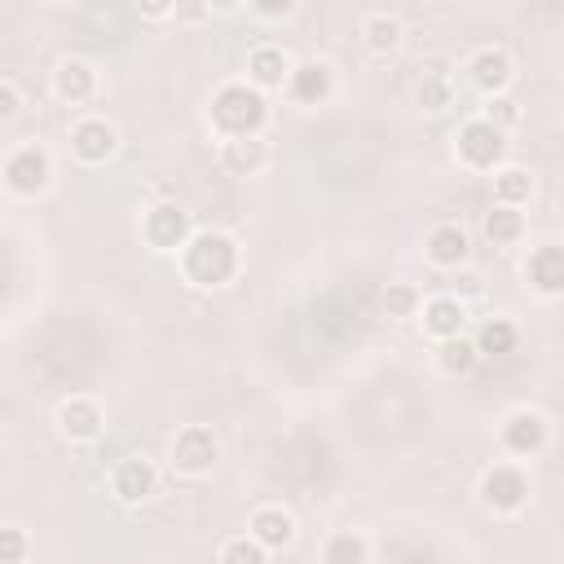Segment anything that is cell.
<instances>
[{"instance_id":"5","label":"cell","mask_w":564,"mask_h":564,"mask_svg":"<svg viewBox=\"0 0 564 564\" xmlns=\"http://www.w3.org/2000/svg\"><path fill=\"white\" fill-rule=\"evenodd\" d=\"M220 463V436L207 427V423H185L176 427L172 445H167V467L185 480H198V476H212V467Z\"/></svg>"},{"instance_id":"32","label":"cell","mask_w":564,"mask_h":564,"mask_svg":"<svg viewBox=\"0 0 564 564\" xmlns=\"http://www.w3.org/2000/svg\"><path fill=\"white\" fill-rule=\"evenodd\" d=\"M22 106H26L22 88H18L13 79H0V123H13V119L22 115Z\"/></svg>"},{"instance_id":"12","label":"cell","mask_w":564,"mask_h":564,"mask_svg":"<svg viewBox=\"0 0 564 564\" xmlns=\"http://www.w3.org/2000/svg\"><path fill=\"white\" fill-rule=\"evenodd\" d=\"M282 93H286L291 106H300V110H317V106H326V101L335 97V66H330L326 57H304V62L291 66Z\"/></svg>"},{"instance_id":"8","label":"cell","mask_w":564,"mask_h":564,"mask_svg":"<svg viewBox=\"0 0 564 564\" xmlns=\"http://www.w3.org/2000/svg\"><path fill=\"white\" fill-rule=\"evenodd\" d=\"M137 234H141V242H145L150 251H159V256H176V251L189 242L194 220H189V212H185L181 203H150V207L141 212Z\"/></svg>"},{"instance_id":"24","label":"cell","mask_w":564,"mask_h":564,"mask_svg":"<svg viewBox=\"0 0 564 564\" xmlns=\"http://www.w3.org/2000/svg\"><path fill=\"white\" fill-rule=\"evenodd\" d=\"M322 564H370V538L361 529H330L322 538Z\"/></svg>"},{"instance_id":"34","label":"cell","mask_w":564,"mask_h":564,"mask_svg":"<svg viewBox=\"0 0 564 564\" xmlns=\"http://www.w3.org/2000/svg\"><path fill=\"white\" fill-rule=\"evenodd\" d=\"M137 13H141L145 22H163V18H176V0H141Z\"/></svg>"},{"instance_id":"30","label":"cell","mask_w":564,"mask_h":564,"mask_svg":"<svg viewBox=\"0 0 564 564\" xmlns=\"http://www.w3.org/2000/svg\"><path fill=\"white\" fill-rule=\"evenodd\" d=\"M216 564H269V551L260 542H251L247 533H234V538L220 542Z\"/></svg>"},{"instance_id":"27","label":"cell","mask_w":564,"mask_h":564,"mask_svg":"<svg viewBox=\"0 0 564 564\" xmlns=\"http://www.w3.org/2000/svg\"><path fill=\"white\" fill-rule=\"evenodd\" d=\"M414 101L427 110V115H441L454 106V79L445 70H423L419 84H414Z\"/></svg>"},{"instance_id":"23","label":"cell","mask_w":564,"mask_h":564,"mask_svg":"<svg viewBox=\"0 0 564 564\" xmlns=\"http://www.w3.org/2000/svg\"><path fill=\"white\" fill-rule=\"evenodd\" d=\"M471 344H476L480 361H485V357H507V352H516V344H520V326H516L511 317L494 313V317H485V322L476 326Z\"/></svg>"},{"instance_id":"10","label":"cell","mask_w":564,"mask_h":564,"mask_svg":"<svg viewBox=\"0 0 564 564\" xmlns=\"http://www.w3.org/2000/svg\"><path fill=\"white\" fill-rule=\"evenodd\" d=\"M520 282L538 300H560L564 295V247L555 238L529 247L524 260H520Z\"/></svg>"},{"instance_id":"18","label":"cell","mask_w":564,"mask_h":564,"mask_svg":"<svg viewBox=\"0 0 564 564\" xmlns=\"http://www.w3.org/2000/svg\"><path fill=\"white\" fill-rule=\"evenodd\" d=\"M48 93L62 101V106H88L97 97V66L84 62V57H62L53 70H48Z\"/></svg>"},{"instance_id":"16","label":"cell","mask_w":564,"mask_h":564,"mask_svg":"<svg viewBox=\"0 0 564 564\" xmlns=\"http://www.w3.org/2000/svg\"><path fill=\"white\" fill-rule=\"evenodd\" d=\"M291 66H295V57L282 48V44H273V40H264V44H251L247 48V84L256 88V93H282L286 88V75H291Z\"/></svg>"},{"instance_id":"1","label":"cell","mask_w":564,"mask_h":564,"mask_svg":"<svg viewBox=\"0 0 564 564\" xmlns=\"http://www.w3.org/2000/svg\"><path fill=\"white\" fill-rule=\"evenodd\" d=\"M176 273L194 291H220L242 273V242L225 229H194L176 251Z\"/></svg>"},{"instance_id":"9","label":"cell","mask_w":564,"mask_h":564,"mask_svg":"<svg viewBox=\"0 0 564 564\" xmlns=\"http://www.w3.org/2000/svg\"><path fill=\"white\" fill-rule=\"evenodd\" d=\"M66 145L75 154V163L84 167H101L119 154V128L106 119V115H79L66 132Z\"/></svg>"},{"instance_id":"2","label":"cell","mask_w":564,"mask_h":564,"mask_svg":"<svg viewBox=\"0 0 564 564\" xmlns=\"http://www.w3.org/2000/svg\"><path fill=\"white\" fill-rule=\"evenodd\" d=\"M207 123L220 141H242V137H264L269 123V101L256 93L247 79H225L207 97Z\"/></svg>"},{"instance_id":"22","label":"cell","mask_w":564,"mask_h":564,"mask_svg":"<svg viewBox=\"0 0 564 564\" xmlns=\"http://www.w3.org/2000/svg\"><path fill=\"white\" fill-rule=\"evenodd\" d=\"M269 141L264 137H242V141H220V167L229 176H256L269 167Z\"/></svg>"},{"instance_id":"28","label":"cell","mask_w":564,"mask_h":564,"mask_svg":"<svg viewBox=\"0 0 564 564\" xmlns=\"http://www.w3.org/2000/svg\"><path fill=\"white\" fill-rule=\"evenodd\" d=\"M419 308H423V291L414 282H388L383 286V313L392 322H414Z\"/></svg>"},{"instance_id":"20","label":"cell","mask_w":564,"mask_h":564,"mask_svg":"<svg viewBox=\"0 0 564 564\" xmlns=\"http://www.w3.org/2000/svg\"><path fill=\"white\" fill-rule=\"evenodd\" d=\"M489 181H494V203H498V207L524 212V207L533 203V194H538V176H533V167H524V163H502L498 172H489Z\"/></svg>"},{"instance_id":"7","label":"cell","mask_w":564,"mask_h":564,"mask_svg":"<svg viewBox=\"0 0 564 564\" xmlns=\"http://www.w3.org/2000/svg\"><path fill=\"white\" fill-rule=\"evenodd\" d=\"M551 445V419L533 405H516L502 423H498V449L511 458V463H524V458H538L546 454Z\"/></svg>"},{"instance_id":"17","label":"cell","mask_w":564,"mask_h":564,"mask_svg":"<svg viewBox=\"0 0 564 564\" xmlns=\"http://www.w3.org/2000/svg\"><path fill=\"white\" fill-rule=\"evenodd\" d=\"M423 260L432 269H463L471 260V234L458 225V220H436L427 234H423Z\"/></svg>"},{"instance_id":"21","label":"cell","mask_w":564,"mask_h":564,"mask_svg":"<svg viewBox=\"0 0 564 564\" xmlns=\"http://www.w3.org/2000/svg\"><path fill=\"white\" fill-rule=\"evenodd\" d=\"M361 44H366V53H375V57H392V53L405 44V22H401L397 13H388V9H370V13L361 18Z\"/></svg>"},{"instance_id":"29","label":"cell","mask_w":564,"mask_h":564,"mask_svg":"<svg viewBox=\"0 0 564 564\" xmlns=\"http://www.w3.org/2000/svg\"><path fill=\"white\" fill-rule=\"evenodd\" d=\"M476 119H485L489 128H498L502 137H511V132L524 123V110H520V101H516L511 93H502V97H485V106H480Z\"/></svg>"},{"instance_id":"6","label":"cell","mask_w":564,"mask_h":564,"mask_svg":"<svg viewBox=\"0 0 564 564\" xmlns=\"http://www.w3.org/2000/svg\"><path fill=\"white\" fill-rule=\"evenodd\" d=\"M454 163L467 167V172L489 176V172H498V167L507 163V137H502L498 128H489L485 119L471 115V119L454 132Z\"/></svg>"},{"instance_id":"11","label":"cell","mask_w":564,"mask_h":564,"mask_svg":"<svg viewBox=\"0 0 564 564\" xmlns=\"http://www.w3.org/2000/svg\"><path fill=\"white\" fill-rule=\"evenodd\" d=\"M53 427H57L62 441H70V445H88V441L101 436V427H106V410H101L97 397H88V392H70V397L57 401V410H53Z\"/></svg>"},{"instance_id":"13","label":"cell","mask_w":564,"mask_h":564,"mask_svg":"<svg viewBox=\"0 0 564 564\" xmlns=\"http://www.w3.org/2000/svg\"><path fill=\"white\" fill-rule=\"evenodd\" d=\"M463 70H467V84L480 97H502V93H511V79H516V62H511V53L502 44L471 48V57L463 62Z\"/></svg>"},{"instance_id":"25","label":"cell","mask_w":564,"mask_h":564,"mask_svg":"<svg viewBox=\"0 0 564 564\" xmlns=\"http://www.w3.org/2000/svg\"><path fill=\"white\" fill-rule=\"evenodd\" d=\"M432 361H436V370H441L445 379H467V375H471V370L480 366V352H476L471 335H454V339L436 344Z\"/></svg>"},{"instance_id":"4","label":"cell","mask_w":564,"mask_h":564,"mask_svg":"<svg viewBox=\"0 0 564 564\" xmlns=\"http://www.w3.org/2000/svg\"><path fill=\"white\" fill-rule=\"evenodd\" d=\"M0 181L13 198H40L53 185V154L40 141H22L0 159Z\"/></svg>"},{"instance_id":"31","label":"cell","mask_w":564,"mask_h":564,"mask_svg":"<svg viewBox=\"0 0 564 564\" xmlns=\"http://www.w3.org/2000/svg\"><path fill=\"white\" fill-rule=\"evenodd\" d=\"M31 560V538L22 524H0V564H26Z\"/></svg>"},{"instance_id":"33","label":"cell","mask_w":564,"mask_h":564,"mask_svg":"<svg viewBox=\"0 0 564 564\" xmlns=\"http://www.w3.org/2000/svg\"><path fill=\"white\" fill-rule=\"evenodd\" d=\"M300 4L295 0H282V4H247V18H260V22H282V18H295Z\"/></svg>"},{"instance_id":"3","label":"cell","mask_w":564,"mask_h":564,"mask_svg":"<svg viewBox=\"0 0 564 564\" xmlns=\"http://www.w3.org/2000/svg\"><path fill=\"white\" fill-rule=\"evenodd\" d=\"M529 498H533V480H529L524 463L502 458V463H489V467L476 476V502H480V511H489V516H498V520L520 516V511L529 507Z\"/></svg>"},{"instance_id":"26","label":"cell","mask_w":564,"mask_h":564,"mask_svg":"<svg viewBox=\"0 0 564 564\" xmlns=\"http://www.w3.org/2000/svg\"><path fill=\"white\" fill-rule=\"evenodd\" d=\"M480 229H485V238H489L494 247H516V242H524L529 220H524V212H516V207H498V203H489Z\"/></svg>"},{"instance_id":"14","label":"cell","mask_w":564,"mask_h":564,"mask_svg":"<svg viewBox=\"0 0 564 564\" xmlns=\"http://www.w3.org/2000/svg\"><path fill=\"white\" fill-rule=\"evenodd\" d=\"M159 494V467L154 458L145 454H123L115 467H110V498L123 502V507H141Z\"/></svg>"},{"instance_id":"19","label":"cell","mask_w":564,"mask_h":564,"mask_svg":"<svg viewBox=\"0 0 564 564\" xmlns=\"http://www.w3.org/2000/svg\"><path fill=\"white\" fill-rule=\"evenodd\" d=\"M247 538L260 542V546L273 555V551H286V546L300 538V524H295V516H291L282 502H260V507L247 516Z\"/></svg>"},{"instance_id":"15","label":"cell","mask_w":564,"mask_h":564,"mask_svg":"<svg viewBox=\"0 0 564 564\" xmlns=\"http://www.w3.org/2000/svg\"><path fill=\"white\" fill-rule=\"evenodd\" d=\"M423 326V335L432 344H445L454 335H467V300H458L454 291H441V295H423V308L414 317Z\"/></svg>"}]
</instances>
